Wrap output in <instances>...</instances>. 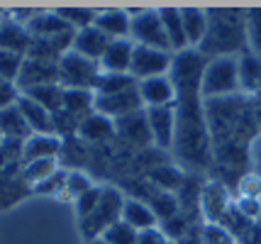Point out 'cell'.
I'll list each match as a JSON object with an SVG mask.
<instances>
[{"label": "cell", "instance_id": "obj_37", "mask_svg": "<svg viewBox=\"0 0 261 244\" xmlns=\"http://www.w3.org/2000/svg\"><path fill=\"white\" fill-rule=\"evenodd\" d=\"M137 237H139V232L120 220L115 222L113 227H108L102 232V237H98V239H102L105 244H137Z\"/></svg>", "mask_w": 261, "mask_h": 244}, {"label": "cell", "instance_id": "obj_29", "mask_svg": "<svg viewBox=\"0 0 261 244\" xmlns=\"http://www.w3.org/2000/svg\"><path fill=\"white\" fill-rule=\"evenodd\" d=\"M149 178L154 186L161 188V193H173V191L186 186V174L173 164H156L149 171Z\"/></svg>", "mask_w": 261, "mask_h": 244}, {"label": "cell", "instance_id": "obj_18", "mask_svg": "<svg viewBox=\"0 0 261 244\" xmlns=\"http://www.w3.org/2000/svg\"><path fill=\"white\" fill-rule=\"evenodd\" d=\"M115 129H117V137H122L125 142L135 144V147H149V144H154L144 110H137L132 115L117 120V122H115Z\"/></svg>", "mask_w": 261, "mask_h": 244}, {"label": "cell", "instance_id": "obj_32", "mask_svg": "<svg viewBox=\"0 0 261 244\" xmlns=\"http://www.w3.org/2000/svg\"><path fill=\"white\" fill-rule=\"evenodd\" d=\"M129 88H137V81L129 73H100V78L95 83V95L125 93Z\"/></svg>", "mask_w": 261, "mask_h": 244}, {"label": "cell", "instance_id": "obj_49", "mask_svg": "<svg viewBox=\"0 0 261 244\" xmlns=\"http://www.w3.org/2000/svg\"><path fill=\"white\" fill-rule=\"evenodd\" d=\"M169 244H173V242H169Z\"/></svg>", "mask_w": 261, "mask_h": 244}, {"label": "cell", "instance_id": "obj_23", "mask_svg": "<svg viewBox=\"0 0 261 244\" xmlns=\"http://www.w3.org/2000/svg\"><path fill=\"white\" fill-rule=\"evenodd\" d=\"M115 134H117L115 120H110V117H105L93 110L91 115H86L79 122V134L76 137H81V140H86V142H108V140H113Z\"/></svg>", "mask_w": 261, "mask_h": 244}, {"label": "cell", "instance_id": "obj_15", "mask_svg": "<svg viewBox=\"0 0 261 244\" xmlns=\"http://www.w3.org/2000/svg\"><path fill=\"white\" fill-rule=\"evenodd\" d=\"M95 27H98L108 39H129V32H132V15H129V10H120V8L98 10V15H95Z\"/></svg>", "mask_w": 261, "mask_h": 244}, {"label": "cell", "instance_id": "obj_41", "mask_svg": "<svg viewBox=\"0 0 261 244\" xmlns=\"http://www.w3.org/2000/svg\"><path fill=\"white\" fill-rule=\"evenodd\" d=\"M66 174L68 171H57V174L51 176V178H46L44 183H39V186L32 188V193H37V196H59L61 191H64V186H66Z\"/></svg>", "mask_w": 261, "mask_h": 244}, {"label": "cell", "instance_id": "obj_26", "mask_svg": "<svg viewBox=\"0 0 261 244\" xmlns=\"http://www.w3.org/2000/svg\"><path fill=\"white\" fill-rule=\"evenodd\" d=\"M30 193H32V188L24 183L20 174L0 171V210H8L12 205H17Z\"/></svg>", "mask_w": 261, "mask_h": 244}, {"label": "cell", "instance_id": "obj_28", "mask_svg": "<svg viewBox=\"0 0 261 244\" xmlns=\"http://www.w3.org/2000/svg\"><path fill=\"white\" fill-rule=\"evenodd\" d=\"M64 110L76 120H83L95 110V91L83 88H64Z\"/></svg>", "mask_w": 261, "mask_h": 244}, {"label": "cell", "instance_id": "obj_3", "mask_svg": "<svg viewBox=\"0 0 261 244\" xmlns=\"http://www.w3.org/2000/svg\"><path fill=\"white\" fill-rule=\"evenodd\" d=\"M239 93V73L237 57H215L207 59L200 81L203 100H220Z\"/></svg>", "mask_w": 261, "mask_h": 244}, {"label": "cell", "instance_id": "obj_46", "mask_svg": "<svg viewBox=\"0 0 261 244\" xmlns=\"http://www.w3.org/2000/svg\"><path fill=\"white\" fill-rule=\"evenodd\" d=\"M83 244H105L102 239H88V242H83Z\"/></svg>", "mask_w": 261, "mask_h": 244}, {"label": "cell", "instance_id": "obj_1", "mask_svg": "<svg viewBox=\"0 0 261 244\" xmlns=\"http://www.w3.org/2000/svg\"><path fill=\"white\" fill-rule=\"evenodd\" d=\"M205 120L213 142V161L239 169L247 161L251 140L259 134L251 98L237 93L220 100H205Z\"/></svg>", "mask_w": 261, "mask_h": 244}, {"label": "cell", "instance_id": "obj_4", "mask_svg": "<svg viewBox=\"0 0 261 244\" xmlns=\"http://www.w3.org/2000/svg\"><path fill=\"white\" fill-rule=\"evenodd\" d=\"M122 208H125V196L115 186H102V196L98 200V205L91 215H86L83 220H79V230L83 242L88 239H98L108 227H113L115 222L122 220Z\"/></svg>", "mask_w": 261, "mask_h": 244}, {"label": "cell", "instance_id": "obj_27", "mask_svg": "<svg viewBox=\"0 0 261 244\" xmlns=\"http://www.w3.org/2000/svg\"><path fill=\"white\" fill-rule=\"evenodd\" d=\"M0 134H3V140H17V142H24L32 134V129L24 122L17 103L0 110Z\"/></svg>", "mask_w": 261, "mask_h": 244}, {"label": "cell", "instance_id": "obj_10", "mask_svg": "<svg viewBox=\"0 0 261 244\" xmlns=\"http://www.w3.org/2000/svg\"><path fill=\"white\" fill-rule=\"evenodd\" d=\"M137 110H144V103H142L137 88H129L125 93H115V95H95V113L110 117L115 122L137 113Z\"/></svg>", "mask_w": 261, "mask_h": 244}, {"label": "cell", "instance_id": "obj_34", "mask_svg": "<svg viewBox=\"0 0 261 244\" xmlns=\"http://www.w3.org/2000/svg\"><path fill=\"white\" fill-rule=\"evenodd\" d=\"M244 22H247V44H249V51L261 57V8H247Z\"/></svg>", "mask_w": 261, "mask_h": 244}, {"label": "cell", "instance_id": "obj_7", "mask_svg": "<svg viewBox=\"0 0 261 244\" xmlns=\"http://www.w3.org/2000/svg\"><path fill=\"white\" fill-rule=\"evenodd\" d=\"M171 64H173V54H171V51L135 44L129 76H132L137 83L147 81V78H156V76H169Z\"/></svg>", "mask_w": 261, "mask_h": 244}, {"label": "cell", "instance_id": "obj_33", "mask_svg": "<svg viewBox=\"0 0 261 244\" xmlns=\"http://www.w3.org/2000/svg\"><path fill=\"white\" fill-rule=\"evenodd\" d=\"M57 12L73 32L93 27L95 24V15H98V10H88V8H66V10H57Z\"/></svg>", "mask_w": 261, "mask_h": 244}, {"label": "cell", "instance_id": "obj_11", "mask_svg": "<svg viewBox=\"0 0 261 244\" xmlns=\"http://www.w3.org/2000/svg\"><path fill=\"white\" fill-rule=\"evenodd\" d=\"M49 83H59V64L24 57L22 71H20V76H17L20 93L30 91V88H37V86H49Z\"/></svg>", "mask_w": 261, "mask_h": 244}, {"label": "cell", "instance_id": "obj_8", "mask_svg": "<svg viewBox=\"0 0 261 244\" xmlns=\"http://www.w3.org/2000/svg\"><path fill=\"white\" fill-rule=\"evenodd\" d=\"M232 205H234V198L220 178H210L198 193V208L205 222H222Z\"/></svg>", "mask_w": 261, "mask_h": 244}, {"label": "cell", "instance_id": "obj_39", "mask_svg": "<svg viewBox=\"0 0 261 244\" xmlns=\"http://www.w3.org/2000/svg\"><path fill=\"white\" fill-rule=\"evenodd\" d=\"M102 196V186H93L88 188L83 196H79L76 200H73V208H76V218L79 220H83L86 215H91L93 210H95V205H98V200H100Z\"/></svg>", "mask_w": 261, "mask_h": 244}, {"label": "cell", "instance_id": "obj_14", "mask_svg": "<svg viewBox=\"0 0 261 244\" xmlns=\"http://www.w3.org/2000/svg\"><path fill=\"white\" fill-rule=\"evenodd\" d=\"M237 73H239V93L247 98L261 95V57L254 51H244L237 57Z\"/></svg>", "mask_w": 261, "mask_h": 244}, {"label": "cell", "instance_id": "obj_47", "mask_svg": "<svg viewBox=\"0 0 261 244\" xmlns=\"http://www.w3.org/2000/svg\"><path fill=\"white\" fill-rule=\"evenodd\" d=\"M0 142H3V134H0Z\"/></svg>", "mask_w": 261, "mask_h": 244}, {"label": "cell", "instance_id": "obj_24", "mask_svg": "<svg viewBox=\"0 0 261 244\" xmlns=\"http://www.w3.org/2000/svg\"><path fill=\"white\" fill-rule=\"evenodd\" d=\"M159 17L164 24V32L169 39V47L173 54L186 51L188 42H186V32H183V20H181V8H159Z\"/></svg>", "mask_w": 261, "mask_h": 244}, {"label": "cell", "instance_id": "obj_35", "mask_svg": "<svg viewBox=\"0 0 261 244\" xmlns=\"http://www.w3.org/2000/svg\"><path fill=\"white\" fill-rule=\"evenodd\" d=\"M88 188H93V183L83 171H68L66 174V186H64V191H61L57 198H66L68 203H73V200H76L79 196H83Z\"/></svg>", "mask_w": 261, "mask_h": 244}, {"label": "cell", "instance_id": "obj_42", "mask_svg": "<svg viewBox=\"0 0 261 244\" xmlns=\"http://www.w3.org/2000/svg\"><path fill=\"white\" fill-rule=\"evenodd\" d=\"M234 210H237L242 218H247L251 222L261 215V200H254V198H234Z\"/></svg>", "mask_w": 261, "mask_h": 244}, {"label": "cell", "instance_id": "obj_21", "mask_svg": "<svg viewBox=\"0 0 261 244\" xmlns=\"http://www.w3.org/2000/svg\"><path fill=\"white\" fill-rule=\"evenodd\" d=\"M17 107H20V113H22L24 122L32 129V134H54V115H51L46 107H42L39 103H34L32 98H27L24 93L20 95Z\"/></svg>", "mask_w": 261, "mask_h": 244}, {"label": "cell", "instance_id": "obj_17", "mask_svg": "<svg viewBox=\"0 0 261 244\" xmlns=\"http://www.w3.org/2000/svg\"><path fill=\"white\" fill-rule=\"evenodd\" d=\"M30 47H32V35L27 32V27L15 22L10 15L5 12V17L0 20V49L15 51L20 57H27Z\"/></svg>", "mask_w": 261, "mask_h": 244}, {"label": "cell", "instance_id": "obj_12", "mask_svg": "<svg viewBox=\"0 0 261 244\" xmlns=\"http://www.w3.org/2000/svg\"><path fill=\"white\" fill-rule=\"evenodd\" d=\"M137 91H139L144 107H161V105L176 103V86L171 81V76H156V78L139 81Z\"/></svg>", "mask_w": 261, "mask_h": 244}, {"label": "cell", "instance_id": "obj_22", "mask_svg": "<svg viewBox=\"0 0 261 244\" xmlns=\"http://www.w3.org/2000/svg\"><path fill=\"white\" fill-rule=\"evenodd\" d=\"M122 222L129 225L137 232H144L151 227H159L156 212L149 208V203H142L137 198H125V208H122Z\"/></svg>", "mask_w": 261, "mask_h": 244}, {"label": "cell", "instance_id": "obj_6", "mask_svg": "<svg viewBox=\"0 0 261 244\" xmlns=\"http://www.w3.org/2000/svg\"><path fill=\"white\" fill-rule=\"evenodd\" d=\"M129 15H132L129 39L135 44L171 51L169 39H166V32H164V24H161V17H159V10H151V8H147V10H129Z\"/></svg>", "mask_w": 261, "mask_h": 244}, {"label": "cell", "instance_id": "obj_20", "mask_svg": "<svg viewBox=\"0 0 261 244\" xmlns=\"http://www.w3.org/2000/svg\"><path fill=\"white\" fill-rule=\"evenodd\" d=\"M110 42H113V39H108V37L93 24V27L79 30V32L73 35V47L71 49H73L76 54H81V57L91 59V61H100L102 54H105V49L110 47Z\"/></svg>", "mask_w": 261, "mask_h": 244}, {"label": "cell", "instance_id": "obj_2", "mask_svg": "<svg viewBox=\"0 0 261 244\" xmlns=\"http://www.w3.org/2000/svg\"><path fill=\"white\" fill-rule=\"evenodd\" d=\"M244 12L242 8H207V32L198 51L205 59L242 57L249 51Z\"/></svg>", "mask_w": 261, "mask_h": 244}, {"label": "cell", "instance_id": "obj_31", "mask_svg": "<svg viewBox=\"0 0 261 244\" xmlns=\"http://www.w3.org/2000/svg\"><path fill=\"white\" fill-rule=\"evenodd\" d=\"M57 171H61L59 159H39V161L24 164L20 176H22V181L27 183V186L34 188V186H39V183H44L46 178H51Z\"/></svg>", "mask_w": 261, "mask_h": 244}, {"label": "cell", "instance_id": "obj_44", "mask_svg": "<svg viewBox=\"0 0 261 244\" xmlns=\"http://www.w3.org/2000/svg\"><path fill=\"white\" fill-rule=\"evenodd\" d=\"M169 242L171 239L166 237V232L161 227L144 230V232H139V237H137V244H169Z\"/></svg>", "mask_w": 261, "mask_h": 244}, {"label": "cell", "instance_id": "obj_19", "mask_svg": "<svg viewBox=\"0 0 261 244\" xmlns=\"http://www.w3.org/2000/svg\"><path fill=\"white\" fill-rule=\"evenodd\" d=\"M27 32L32 35V39H51V37H61L73 32L57 10H37L34 17L27 22Z\"/></svg>", "mask_w": 261, "mask_h": 244}, {"label": "cell", "instance_id": "obj_9", "mask_svg": "<svg viewBox=\"0 0 261 244\" xmlns=\"http://www.w3.org/2000/svg\"><path fill=\"white\" fill-rule=\"evenodd\" d=\"M151 132V142L159 149H173L176 140V107L173 105H161V107H144Z\"/></svg>", "mask_w": 261, "mask_h": 244}, {"label": "cell", "instance_id": "obj_16", "mask_svg": "<svg viewBox=\"0 0 261 244\" xmlns=\"http://www.w3.org/2000/svg\"><path fill=\"white\" fill-rule=\"evenodd\" d=\"M132 54H135V42L132 39H113L110 47L105 49L100 64L102 73H129L132 66Z\"/></svg>", "mask_w": 261, "mask_h": 244}, {"label": "cell", "instance_id": "obj_30", "mask_svg": "<svg viewBox=\"0 0 261 244\" xmlns=\"http://www.w3.org/2000/svg\"><path fill=\"white\" fill-rule=\"evenodd\" d=\"M24 95L32 98L34 103H39L42 107H46L51 115H57V113L64 110V86H59V83L30 88V91H24Z\"/></svg>", "mask_w": 261, "mask_h": 244}, {"label": "cell", "instance_id": "obj_45", "mask_svg": "<svg viewBox=\"0 0 261 244\" xmlns=\"http://www.w3.org/2000/svg\"><path fill=\"white\" fill-rule=\"evenodd\" d=\"M251 107H254V120H256V127L261 132V95L259 98H251Z\"/></svg>", "mask_w": 261, "mask_h": 244}, {"label": "cell", "instance_id": "obj_38", "mask_svg": "<svg viewBox=\"0 0 261 244\" xmlns=\"http://www.w3.org/2000/svg\"><path fill=\"white\" fill-rule=\"evenodd\" d=\"M22 64H24V57L15 54V51L0 49V78L17 83V76H20V71H22Z\"/></svg>", "mask_w": 261, "mask_h": 244}, {"label": "cell", "instance_id": "obj_40", "mask_svg": "<svg viewBox=\"0 0 261 244\" xmlns=\"http://www.w3.org/2000/svg\"><path fill=\"white\" fill-rule=\"evenodd\" d=\"M237 198H254L261 200V176L259 174H242L237 178Z\"/></svg>", "mask_w": 261, "mask_h": 244}, {"label": "cell", "instance_id": "obj_36", "mask_svg": "<svg viewBox=\"0 0 261 244\" xmlns=\"http://www.w3.org/2000/svg\"><path fill=\"white\" fill-rule=\"evenodd\" d=\"M200 244H237L234 234L220 222H205L200 230Z\"/></svg>", "mask_w": 261, "mask_h": 244}, {"label": "cell", "instance_id": "obj_13", "mask_svg": "<svg viewBox=\"0 0 261 244\" xmlns=\"http://www.w3.org/2000/svg\"><path fill=\"white\" fill-rule=\"evenodd\" d=\"M64 149V140L57 134H30L22 142V166L39 159H59Z\"/></svg>", "mask_w": 261, "mask_h": 244}, {"label": "cell", "instance_id": "obj_5", "mask_svg": "<svg viewBox=\"0 0 261 244\" xmlns=\"http://www.w3.org/2000/svg\"><path fill=\"white\" fill-rule=\"evenodd\" d=\"M100 64L76 54L73 49L59 59V86L64 88H83L95 91V83L100 78Z\"/></svg>", "mask_w": 261, "mask_h": 244}, {"label": "cell", "instance_id": "obj_25", "mask_svg": "<svg viewBox=\"0 0 261 244\" xmlns=\"http://www.w3.org/2000/svg\"><path fill=\"white\" fill-rule=\"evenodd\" d=\"M183 32L191 49H198L207 32V8H181Z\"/></svg>", "mask_w": 261, "mask_h": 244}, {"label": "cell", "instance_id": "obj_48", "mask_svg": "<svg viewBox=\"0 0 261 244\" xmlns=\"http://www.w3.org/2000/svg\"><path fill=\"white\" fill-rule=\"evenodd\" d=\"M3 17H5V15H3ZM3 17H0V20H3Z\"/></svg>", "mask_w": 261, "mask_h": 244}, {"label": "cell", "instance_id": "obj_43", "mask_svg": "<svg viewBox=\"0 0 261 244\" xmlns=\"http://www.w3.org/2000/svg\"><path fill=\"white\" fill-rule=\"evenodd\" d=\"M20 88H17V83L12 81H5V78H0V110H5V107H10L20 100Z\"/></svg>", "mask_w": 261, "mask_h": 244}]
</instances>
